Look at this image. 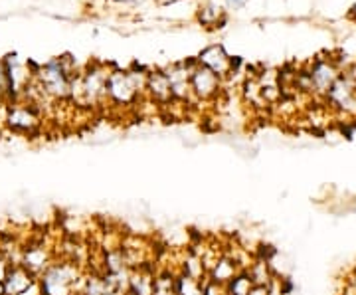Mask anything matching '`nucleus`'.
I'll return each mask as SVG.
<instances>
[{
    "instance_id": "1",
    "label": "nucleus",
    "mask_w": 356,
    "mask_h": 295,
    "mask_svg": "<svg viewBox=\"0 0 356 295\" xmlns=\"http://www.w3.org/2000/svg\"><path fill=\"white\" fill-rule=\"evenodd\" d=\"M42 295H76L81 285V271L76 262H51L50 268L38 278Z\"/></svg>"
},
{
    "instance_id": "2",
    "label": "nucleus",
    "mask_w": 356,
    "mask_h": 295,
    "mask_svg": "<svg viewBox=\"0 0 356 295\" xmlns=\"http://www.w3.org/2000/svg\"><path fill=\"white\" fill-rule=\"evenodd\" d=\"M40 88L46 95L62 99L65 95H70L72 79H70V74L64 70V65L60 62H51L40 74Z\"/></svg>"
},
{
    "instance_id": "3",
    "label": "nucleus",
    "mask_w": 356,
    "mask_h": 295,
    "mask_svg": "<svg viewBox=\"0 0 356 295\" xmlns=\"http://www.w3.org/2000/svg\"><path fill=\"white\" fill-rule=\"evenodd\" d=\"M140 88H145L143 83L137 81V77L133 74H125V72H115L111 76L107 77V95L113 99V102L121 103H131L137 93H139Z\"/></svg>"
},
{
    "instance_id": "4",
    "label": "nucleus",
    "mask_w": 356,
    "mask_h": 295,
    "mask_svg": "<svg viewBox=\"0 0 356 295\" xmlns=\"http://www.w3.org/2000/svg\"><path fill=\"white\" fill-rule=\"evenodd\" d=\"M54 262V254H51V248L44 242H32L26 248H22V254H20V266L26 268L32 276L40 278L44 271L50 268V264Z\"/></svg>"
},
{
    "instance_id": "5",
    "label": "nucleus",
    "mask_w": 356,
    "mask_h": 295,
    "mask_svg": "<svg viewBox=\"0 0 356 295\" xmlns=\"http://www.w3.org/2000/svg\"><path fill=\"white\" fill-rule=\"evenodd\" d=\"M191 90L200 99H210L220 90V79H218V76L212 70H208L204 65H198V67H194L191 72Z\"/></svg>"
},
{
    "instance_id": "6",
    "label": "nucleus",
    "mask_w": 356,
    "mask_h": 295,
    "mask_svg": "<svg viewBox=\"0 0 356 295\" xmlns=\"http://www.w3.org/2000/svg\"><path fill=\"white\" fill-rule=\"evenodd\" d=\"M8 127L18 131V133H34L40 125V117L32 105H14L8 109Z\"/></svg>"
},
{
    "instance_id": "7",
    "label": "nucleus",
    "mask_w": 356,
    "mask_h": 295,
    "mask_svg": "<svg viewBox=\"0 0 356 295\" xmlns=\"http://www.w3.org/2000/svg\"><path fill=\"white\" fill-rule=\"evenodd\" d=\"M36 280H38V278L32 276V273L26 270V268H22L20 264H18V266H10L6 278L2 280L4 295H20L22 292H26L32 283L36 282Z\"/></svg>"
},
{
    "instance_id": "8",
    "label": "nucleus",
    "mask_w": 356,
    "mask_h": 295,
    "mask_svg": "<svg viewBox=\"0 0 356 295\" xmlns=\"http://www.w3.org/2000/svg\"><path fill=\"white\" fill-rule=\"evenodd\" d=\"M240 271L242 270H240V266H238V262H236L234 257L218 256L216 262L208 268V278H206V280L226 285V283H228L236 273H240Z\"/></svg>"
},
{
    "instance_id": "9",
    "label": "nucleus",
    "mask_w": 356,
    "mask_h": 295,
    "mask_svg": "<svg viewBox=\"0 0 356 295\" xmlns=\"http://www.w3.org/2000/svg\"><path fill=\"white\" fill-rule=\"evenodd\" d=\"M154 273L149 268H137L131 270L129 276L127 295H153Z\"/></svg>"
},
{
    "instance_id": "10",
    "label": "nucleus",
    "mask_w": 356,
    "mask_h": 295,
    "mask_svg": "<svg viewBox=\"0 0 356 295\" xmlns=\"http://www.w3.org/2000/svg\"><path fill=\"white\" fill-rule=\"evenodd\" d=\"M200 62H202L204 67L212 70L218 77L226 76L229 72V67H232V60L218 46H212V48H208V50L204 51L202 56H200Z\"/></svg>"
},
{
    "instance_id": "11",
    "label": "nucleus",
    "mask_w": 356,
    "mask_h": 295,
    "mask_svg": "<svg viewBox=\"0 0 356 295\" xmlns=\"http://www.w3.org/2000/svg\"><path fill=\"white\" fill-rule=\"evenodd\" d=\"M147 90L153 93V97L156 102H168L172 99V93H170V83H168V77L166 74H151L147 77Z\"/></svg>"
},
{
    "instance_id": "12",
    "label": "nucleus",
    "mask_w": 356,
    "mask_h": 295,
    "mask_svg": "<svg viewBox=\"0 0 356 295\" xmlns=\"http://www.w3.org/2000/svg\"><path fill=\"white\" fill-rule=\"evenodd\" d=\"M175 285H177V295H204V282L186 273H178L175 278Z\"/></svg>"
},
{
    "instance_id": "13",
    "label": "nucleus",
    "mask_w": 356,
    "mask_h": 295,
    "mask_svg": "<svg viewBox=\"0 0 356 295\" xmlns=\"http://www.w3.org/2000/svg\"><path fill=\"white\" fill-rule=\"evenodd\" d=\"M252 287H254V282H252L250 273L245 270H242L240 273H236V276L226 283L228 295H250Z\"/></svg>"
},
{
    "instance_id": "14",
    "label": "nucleus",
    "mask_w": 356,
    "mask_h": 295,
    "mask_svg": "<svg viewBox=\"0 0 356 295\" xmlns=\"http://www.w3.org/2000/svg\"><path fill=\"white\" fill-rule=\"evenodd\" d=\"M153 295H177L175 276H170V273H165V276H154Z\"/></svg>"
},
{
    "instance_id": "15",
    "label": "nucleus",
    "mask_w": 356,
    "mask_h": 295,
    "mask_svg": "<svg viewBox=\"0 0 356 295\" xmlns=\"http://www.w3.org/2000/svg\"><path fill=\"white\" fill-rule=\"evenodd\" d=\"M204 295H228V289H226V285H222V283L206 280V282H204Z\"/></svg>"
},
{
    "instance_id": "16",
    "label": "nucleus",
    "mask_w": 356,
    "mask_h": 295,
    "mask_svg": "<svg viewBox=\"0 0 356 295\" xmlns=\"http://www.w3.org/2000/svg\"><path fill=\"white\" fill-rule=\"evenodd\" d=\"M10 270V262L6 260V256L2 254V250H0V282L6 278V273Z\"/></svg>"
},
{
    "instance_id": "17",
    "label": "nucleus",
    "mask_w": 356,
    "mask_h": 295,
    "mask_svg": "<svg viewBox=\"0 0 356 295\" xmlns=\"http://www.w3.org/2000/svg\"><path fill=\"white\" fill-rule=\"evenodd\" d=\"M8 93V81H6V72L4 67L0 65V99Z\"/></svg>"
},
{
    "instance_id": "18",
    "label": "nucleus",
    "mask_w": 356,
    "mask_h": 295,
    "mask_svg": "<svg viewBox=\"0 0 356 295\" xmlns=\"http://www.w3.org/2000/svg\"><path fill=\"white\" fill-rule=\"evenodd\" d=\"M20 295H42V289H40L38 280L32 283V285H30V287H28L26 292H22V294H20Z\"/></svg>"
},
{
    "instance_id": "19",
    "label": "nucleus",
    "mask_w": 356,
    "mask_h": 295,
    "mask_svg": "<svg viewBox=\"0 0 356 295\" xmlns=\"http://www.w3.org/2000/svg\"><path fill=\"white\" fill-rule=\"evenodd\" d=\"M240 2H242V0H229V4H236V6H238Z\"/></svg>"
},
{
    "instance_id": "20",
    "label": "nucleus",
    "mask_w": 356,
    "mask_h": 295,
    "mask_svg": "<svg viewBox=\"0 0 356 295\" xmlns=\"http://www.w3.org/2000/svg\"><path fill=\"white\" fill-rule=\"evenodd\" d=\"M0 295H4V285H2V282H0Z\"/></svg>"
}]
</instances>
